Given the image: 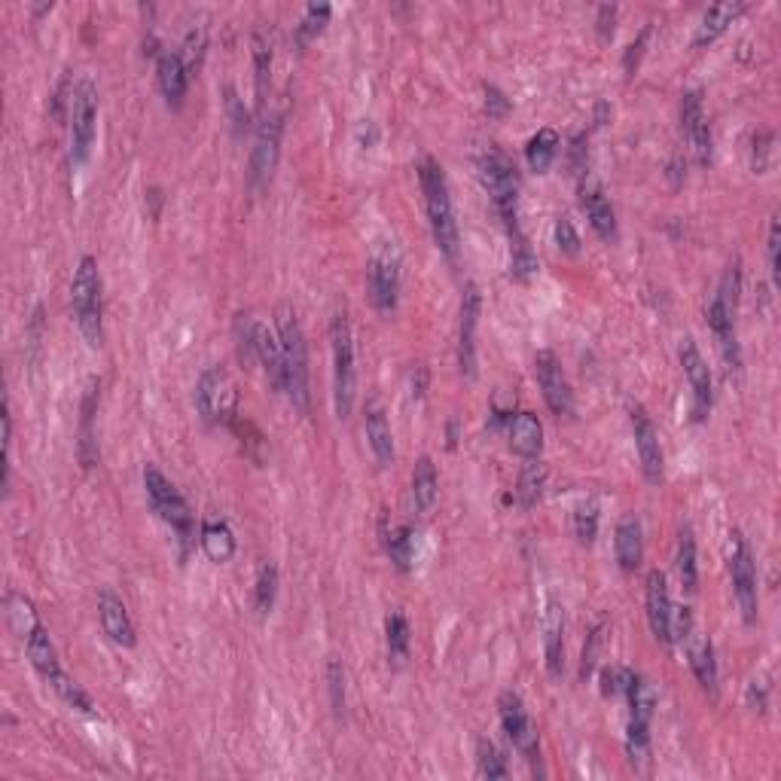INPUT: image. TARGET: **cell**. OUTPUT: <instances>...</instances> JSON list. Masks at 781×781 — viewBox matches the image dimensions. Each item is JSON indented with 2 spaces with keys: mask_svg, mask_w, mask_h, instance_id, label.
Wrapping results in <instances>:
<instances>
[{
  "mask_svg": "<svg viewBox=\"0 0 781 781\" xmlns=\"http://www.w3.org/2000/svg\"><path fill=\"white\" fill-rule=\"evenodd\" d=\"M275 333L281 342V357H284V394L299 412H309L312 391H309V345L303 324H299L296 312L281 303L275 309Z\"/></svg>",
  "mask_w": 781,
  "mask_h": 781,
  "instance_id": "1",
  "label": "cell"
},
{
  "mask_svg": "<svg viewBox=\"0 0 781 781\" xmlns=\"http://www.w3.org/2000/svg\"><path fill=\"white\" fill-rule=\"evenodd\" d=\"M422 193H425V205H428V220H431V232L437 248L446 254V260H458V223H455V208H452V196H449V180L446 171L437 159H425L422 162Z\"/></svg>",
  "mask_w": 781,
  "mask_h": 781,
  "instance_id": "2",
  "label": "cell"
},
{
  "mask_svg": "<svg viewBox=\"0 0 781 781\" xmlns=\"http://www.w3.org/2000/svg\"><path fill=\"white\" fill-rule=\"evenodd\" d=\"M71 303L74 318L83 333V339L98 348L104 342V306H101V272L95 257H83L77 263L74 281H71Z\"/></svg>",
  "mask_w": 781,
  "mask_h": 781,
  "instance_id": "3",
  "label": "cell"
},
{
  "mask_svg": "<svg viewBox=\"0 0 781 781\" xmlns=\"http://www.w3.org/2000/svg\"><path fill=\"white\" fill-rule=\"evenodd\" d=\"M479 177H483V187L489 190L507 232L516 229L519 217H516V202H519V168L513 165V159L495 147H489L483 156H479Z\"/></svg>",
  "mask_w": 781,
  "mask_h": 781,
  "instance_id": "4",
  "label": "cell"
},
{
  "mask_svg": "<svg viewBox=\"0 0 781 781\" xmlns=\"http://www.w3.org/2000/svg\"><path fill=\"white\" fill-rule=\"evenodd\" d=\"M330 345H333V403L336 415L348 418L354 409V391H357V373H354V339L348 318L342 312L330 321Z\"/></svg>",
  "mask_w": 781,
  "mask_h": 781,
  "instance_id": "5",
  "label": "cell"
},
{
  "mask_svg": "<svg viewBox=\"0 0 781 781\" xmlns=\"http://www.w3.org/2000/svg\"><path fill=\"white\" fill-rule=\"evenodd\" d=\"M144 486H147V495H150L156 513L180 534V544L187 547L190 537H193V513H190L184 495L174 489V483H171V479H168L156 464H147V467H144Z\"/></svg>",
  "mask_w": 781,
  "mask_h": 781,
  "instance_id": "6",
  "label": "cell"
},
{
  "mask_svg": "<svg viewBox=\"0 0 781 781\" xmlns=\"http://www.w3.org/2000/svg\"><path fill=\"white\" fill-rule=\"evenodd\" d=\"M727 565H730V577H733V592H736V602L742 608L745 623H757V565L751 556L748 540L739 528L730 531L727 540Z\"/></svg>",
  "mask_w": 781,
  "mask_h": 781,
  "instance_id": "7",
  "label": "cell"
},
{
  "mask_svg": "<svg viewBox=\"0 0 781 781\" xmlns=\"http://www.w3.org/2000/svg\"><path fill=\"white\" fill-rule=\"evenodd\" d=\"M95 119H98V89L86 77L71 92V165L80 168L95 144Z\"/></svg>",
  "mask_w": 781,
  "mask_h": 781,
  "instance_id": "8",
  "label": "cell"
},
{
  "mask_svg": "<svg viewBox=\"0 0 781 781\" xmlns=\"http://www.w3.org/2000/svg\"><path fill=\"white\" fill-rule=\"evenodd\" d=\"M281 132H284V116L275 113V110H266L260 116L257 144H254V153H251V168H248L251 193H260L263 187H269V180L278 168V156H281Z\"/></svg>",
  "mask_w": 781,
  "mask_h": 781,
  "instance_id": "9",
  "label": "cell"
},
{
  "mask_svg": "<svg viewBox=\"0 0 781 781\" xmlns=\"http://www.w3.org/2000/svg\"><path fill=\"white\" fill-rule=\"evenodd\" d=\"M235 403H238V394H235V385H232L229 373L220 370V367H208V370L199 376V385H196L199 415L205 418L208 425L232 422Z\"/></svg>",
  "mask_w": 781,
  "mask_h": 781,
  "instance_id": "10",
  "label": "cell"
},
{
  "mask_svg": "<svg viewBox=\"0 0 781 781\" xmlns=\"http://www.w3.org/2000/svg\"><path fill=\"white\" fill-rule=\"evenodd\" d=\"M498 711H501V724H504V733L507 739L513 742V748L534 766L537 772V763H540V745H537V727L534 720L528 717L519 693L513 690H504L501 699H498Z\"/></svg>",
  "mask_w": 781,
  "mask_h": 781,
  "instance_id": "11",
  "label": "cell"
},
{
  "mask_svg": "<svg viewBox=\"0 0 781 781\" xmlns=\"http://www.w3.org/2000/svg\"><path fill=\"white\" fill-rule=\"evenodd\" d=\"M534 373H537V385L544 391V400L553 409V415H559V418L574 415V391L568 385V376L562 370V360L556 357V351H550V348L537 351Z\"/></svg>",
  "mask_w": 781,
  "mask_h": 781,
  "instance_id": "12",
  "label": "cell"
},
{
  "mask_svg": "<svg viewBox=\"0 0 781 781\" xmlns=\"http://www.w3.org/2000/svg\"><path fill=\"white\" fill-rule=\"evenodd\" d=\"M644 602H647V623H650V632L659 644H672V595H669V580L666 574L653 568L647 574V583H644Z\"/></svg>",
  "mask_w": 781,
  "mask_h": 781,
  "instance_id": "13",
  "label": "cell"
},
{
  "mask_svg": "<svg viewBox=\"0 0 781 781\" xmlns=\"http://www.w3.org/2000/svg\"><path fill=\"white\" fill-rule=\"evenodd\" d=\"M681 129L684 138L696 156L699 165H711V126L705 116V104H702V92L690 89L681 98Z\"/></svg>",
  "mask_w": 781,
  "mask_h": 781,
  "instance_id": "14",
  "label": "cell"
},
{
  "mask_svg": "<svg viewBox=\"0 0 781 781\" xmlns=\"http://www.w3.org/2000/svg\"><path fill=\"white\" fill-rule=\"evenodd\" d=\"M681 367H684V376L693 388V418L696 422H705V415L711 409V400H714V391H711V370L705 364V357L699 351V345L687 336L681 339Z\"/></svg>",
  "mask_w": 781,
  "mask_h": 781,
  "instance_id": "15",
  "label": "cell"
},
{
  "mask_svg": "<svg viewBox=\"0 0 781 781\" xmlns=\"http://www.w3.org/2000/svg\"><path fill=\"white\" fill-rule=\"evenodd\" d=\"M479 312H483V296L479 287L470 281L464 284L461 296V333H458V367L467 379L476 376V327H479Z\"/></svg>",
  "mask_w": 781,
  "mask_h": 781,
  "instance_id": "16",
  "label": "cell"
},
{
  "mask_svg": "<svg viewBox=\"0 0 781 781\" xmlns=\"http://www.w3.org/2000/svg\"><path fill=\"white\" fill-rule=\"evenodd\" d=\"M370 278V293L373 303L379 306V312H391L397 306V293H400V260L394 254V248H382L367 269Z\"/></svg>",
  "mask_w": 781,
  "mask_h": 781,
  "instance_id": "17",
  "label": "cell"
},
{
  "mask_svg": "<svg viewBox=\"0 0 781 781\" xmlns=\"http://www.w3.org/2000/svg\"><path fill=\"white\" fill-rule=\"evenodd\" d=\"M632 431H635V449L641 458V470L647 476V483L656 486L663 479V446H659V431L653 428L650 415L635 406L632 409Z\"/></svg>",
  "mask_w": 781,
  "mask_h": 781,
  "instance_id": "18",
  "label": "cell"
},
{
  "mask_svg": "<svg viewBox=\"0 0 781 781\" xmlns=\"http://www.w3.org/2000/svg\"><path fill=\"white\" fill-rule=\"evenodd\" d=\"M98 617H101V629L104 635L119 644V647H135L138 644V635H135V623L123 605V598H119L116 592L110 589H101L98 595Z\"/></svg>",
  "mask_w": 781,
  "mask_h": 781,
  "instance_id": "19",
  "label": "cell"
},
{
  "mask_svg": "<svg viewBox=\"0 0 781 781\" xmlns=\"http://www.w3.org/2000/svg\"><path fill=\"white\" fill-rule=\"evenodd\" d=\"M708 327L720 342V351H724V360L730 370L742 367V354H739V342H736V312L720 299L717 293L711 296L708 303Z\"/></svg>",
  "mask_w": 781,
  "mask_h": 781,
  "instance_id": "20",
  "label": "cell"
},
{
  "mask_svg": "<svg viewBox=\"0 0 781 781\" xmlns=\"http://www.w3.org/2000/svg\"><path fill=\"white\" fill-rule=\"evenodd\" d=\"M156 77H159V89L168 98V104L180 107L187 95V83H190V68L184 62L180 52H162L156 62Z\"/></svg>",
  "mask_w": 781,
  "mask_h": 781,
  "instance_id": "21",
  "label": "cell"
},
{
  "mask_svg": "<svg viewBox=\"0 0 781 781\" xmlns=\"http://www.w3.org/2000/svg\"><path fill=\"white\" fill-rule=\"evenodd\" d=\"M614 553L623 571H635L641 565L644 556V531H641V519L626 513L617 522V537H614Z\"/></svg>",
  "mask_w": 781,
  "mask_h": 781,
  "instance_id": "22",
  "label": "cell"
},
{
  "mask_svg": "<svg viewBox=\"0 0 781 781\" xmlns=\"http://www.w3.org/2000/svg\"><path fill=\"white\" fill-rule=\"evenodd\" d=\"M748 10V4L745 0H727V4H714V7H708L705 10V16H702V22H699V28H696V37H693V43L696 46H708V43H714L720 34H724L742 13Z\"/></svg>",
  "mask_w": 781,
  "mask_h": 781,
  "instance_id": "23",
  "label": "cell"
},
{
  "mask_svg": "<svg viewBox=\"0 0 781 781\" xmlns=\"http://www.w3.org/2000/svg\"><path fill=\"white\" fill-rule=\"evenodd\" d=\"M510 449L528 461L544 449V425L534 412H519L516 418H510Z\"/></svg>",
  "mask_w": 781,
  "mask_h": 781,
  "instance_id": "24",
  "label": "cell"
},
{
  "mask_svg": "<svg viewBox=\"0 0 781 781\" xmlns=\"http://www.w3.org/2000/svg\"><path fill=\"white\" fill-rule=\"evenodd\" d=\"M254 357L260 360V367L266 370L269 382L275 391H284V357H281V342L278 333H272L266 324L257 321V333H254Z\"/></svg>",
  "mask_w": 781,
  "mask_h": 781,
  "instance_id": "25",
  "label": "cell"
},
{
  "mask_svg": "<svg viewBox=\"0 0 781 781\" xmlns=\"http://www.w3.org/2000/svg\"><path fill=\"white\" fill-rule=\"evenodd\" d=\"M544 650L550 675L559 678L565 669V614L556 602H550L544 614Z\"/></svg>",
  "mask_w": 781,
  "mask_h": 781,
  "instance_id": "26",
  "label": "cell"
},
{
  "mask_svg": "<svg viewBox=\"0 0 781 781\" xmlns=\"http://www.w3.org/2000/svg\"><path fill=\"white\" fill-rule=\"evenodd\" d=\"M684 644H687L690 669H693L696 681H699L708 693H714V690H717V659H714V647H711V641L702 638V635L693 629V632L684 638Z\"/></svg>",
  "mask_w": 781,
  "mask_h": 781,
  "instance_id": "27",
  "label": "cell"
},
{
  "mask_svg": "<svg viewBox=\"0 0 781 781\" xmlns=\"http://www.w3.org/2000/svg\"><path fill=\"white\" fill-rule=\"evenodd\" d=\"M583 208L595 226V232L605 238V242H614L617 238V214H614V205L611 199L605 196L602 187H583Z\"/></svg>",
  "mask_w": 781,
  "mask_h": 781,
  "instance_id": "28",
  "label": "cell"
},
{
  "mask_svg": "<svg viewBox=\"0 0 781 781\" xmlns=\"http://www.w3.org/2000/svg\"><path fill=\"white\" fill-rule=\"evenodd\" d=\"M437 495H440V476H437L434 461L425 455V458H418V464L412 470V504H415V510L431 513L434 504H437Z\"/></svg>",
  "mask_w": 781,
  "mask_h": 781,
  "instance_id": "29",
  "label": "cell"
},
{
  "mask_svg": "<svg viewBox=\"0 0 781 781\" xmlns=\"http://www.w3.org/2000/svg\"><path fill=\"white\" fill-rule=\"evenodd\" d=\"M25 653H28V659H31V666L46 678V684H52L55 678L65 675V669L58 666V653H55V647H52V641H49V632H46L43 626L25 641Z\"/></svg>",
  "mask_w": 781,
  "mask_h": 781,
  "instance_id": "30",
  "label": "cell"
},
{
  "mask_svg": "<svg viewBox=\"0 0 781 781\" xmlns=\"http://www.w3.org/2000/svg\"><path fill=\"white\" fill-rule=\"evenodd\" d=\"M367 443L379 461V467H391L394 464V434H391V425L385 412L373 403L367 409Z\"/></svg>",
  "mask_w": 781,
  "mask_h": 781,
  "instance_id": "31",
  "label": "cell"
},
{
  "mask_svg": "<svg viewBox=\"0 0 781 781\" xmlns=\"http://www.w3.org/2000/svg\"><path fill=\"white\" fill-rule=\"evenodd\" d=\"M199 540H202L205 556H208L211 562H217V565H220V562H229V559L235 556V534H232V528H229L226 522H217V519L202 522Z\"/></svg>",
  "mask_w": 781,
  "mask_h": 781,
  "instance_id": "32",
  "label": "cell"
},
{
  "mask_svg": "<svg viewBox=\"0 0 781 781\" xmlns=\"http://www.w3.org/2000/svg\"><path fill=\"white\" fill-rule=\"evenodd\" d=\"M559 147H562V138L556 129H540L537 135H531V141L525 147V159H528L531 171H537V174L550 171V165L559 156Z\"/></svg>",
  "mask_w": 781,
  "mask_h": 781,
  "instance_id": "33",
  "label": "cell"
},
{
  "mask_svg": "<svg viewBox=\"0 0 781 781\" xmlns=\"http://www.w3.org/2000/svg\"><path fill=\"white\" fill-rule=\"evenodd\" d=\"M7 617H10V626H13V632L22 638V641H28L43 623H40V617H37V611H34V602L28 595H22V592H10L7 595Z\"/></svg>",
  "mask_w": 781,
  "mask_h": 781,
  "instance_id": "34",
  "label": "cell"
},
{
  "mask_svg": "<svg viewBox=\"0 0 781 781\" xmlns=\"http://www.w3.org/2000/svg\"><path fill=\"white\" fill-rule=\"evenodd\" d=\"M95 409H98V382L89 385L86 397H83V418H80V461L83 467H92L98 461V446H95Z\"/></svg>",
  "mask_w": 781,
  "mask_h": 781,
  "instance_id": "35",
  "label": "cell"
},
{
  "mask_svg": "<svg viewBox=\"0 0 781 781\" xmlns=\"http://www.w3.org/2000/svg\"><path fill=\"white\" fill-rule=\"evenodd\" d=\"M547 464H540L537 458H531L522 473H519V483H516V501L522 507H534L540 501V495H544L547 489Z\"/></svg>",
  "mask_w": 781,
  "mask_h": 781,
  "instance_id": "36",
  "label": "cell"
},
{
  "mask_svg": "<svg viewBox=\"0 0 781 781\" xmlns=\"http://www.w3.org/2000/svg\"><path fill=\"white\" fill-rule=\"evenodd\" d=\"M254 80H257V110L260 116L266 113V95H269V80H272V43L266 34H254Z\"/></svg>",
  "mask_w": 781,
  "mask_h": 781,
  "instance_id": "37",
  "label": "cell"
},
{
  "mask_svg": "<svg viewBox=\"0 0 781 781\" xmlns=\"http://www.w3.org/2000/svg\"><path fill=\"white\" fill-rule=\"evenodd\" d=\"M678 574H681V586L687 592H696L699 565H696V537L690 528H681V537H678Z\"/></svg>",
  "mask_w": 781,
  "mask_h": 781,
  "instance_id": "38",
  "label": "cell"
},
{
  "mask_svg": "<svg viewBox=\"0 0 781 781\" xmlns=\"http://www.w3.org/2000/svg\"><path fill=\"white\" fill-rule=\"evenodd\" d=\"M510 266H513V278L519 281H528L534 272H537V257L528 245V238L522 235V229H510Z\"/></svg>",
  "mask_w": 781,
  "mask_h": 781,
  "instance_id": "39",
  "label": "cell"
},
{
  "mask_svg": "<svg viewBox=\"0 0 781 781\" xmlns=\"http://www.w3.org/2000/svg\"><path fill=\"white\" fill-rule=\"evenodd\" d=\"M626 754L629 763L635 769H641L650 757V720L641 717H629V730H626Z\"/></svg>",
  "mask_w": 781,
  "mask_h": 781,
  "instance_id": "40",
  "label": "cell"
},
{
  "mask_svg": "<svg viewBox=\"0 0 781 781\" xmlns=\"http://www.w3.org/2000/svg\"><path fill=\"white\" fill-rule=\"evenodd\" d=\"M385 635H388V656L394 666H403L409 656V620L403 614H391L385 623Z\"/></svg>",
  "mask_w": 781,
  "mask_h": 781,
  "instance_id": "41",
  "label": "cell"
},
{
  "mask_svg": "<svg viewBox=\"0 0 781 781\" xmlns=\"http://www.w3.org/2000/svg\"><path fill=\"white\" fill-rule=\"evenodd\" d=\"M330 13H333L330 4H309L306 13H303V19H299V25H296V43L306 46L312 37H318V34L324 31V25H327Z\"/></svg>",
  "mask_w": 781,
  "mask_h": 781,
  "instance_id": "42",
  "label": "cell"
},
{
  "mask_svg": "<svg viewBox=\"0 0 781 781\" xmlns=\"http://www.w3.org/2000/svg\"><path fill=\"white\" fill-rule=\"evenodd\" d=\"M476 760H479V775H486V778H507L510 775V769H507V763H504V757H501V751L495 748L492 739L476 742Z\"/></svg>",
  "mask_w": 781,
  "mask_h": 781,
  "instance_id": "43",
  "label": "cell"
},
{
  "mask_svg": "<svg viewBox=\"0 0 781 781\" xmlns=\"http://www.w3.org/2000/svg\"><path fill=\"white\" fill-rule=\"evenodd\" d=\"M275 595H278V571H275V565H263L257 574V589H254L257 614L266 617L275 608Z\"/></svg>",
  "mask_w": 781,
  "mask_h": 781,
  "instance_id": "44",
  "label": "cell"
},
{
  "mask_svg": "<svg viewBox=\"0 0 781 781\" xmlns=\"http://www.w3.org/2000/svg\"><path fill=\"white\" fill-rule=\"evenodd\" d=\"M388 553H391V562L400 568V571H409L412 565V528L409 525H397L391 534H388Z\"/></svg>",
  "mask_w": 781,
  "mask_h": 781,
  "instance_id": "45",
  "label": "cell"
},
{
  "mask_svg": "<svg viewBox=\"0 0 781 781\" xmlns=\"http://www.w3.org/2000/svg\"><path fill=\"white\" fill-rule=\"evenodd\" d=\"M327 690H330L333 711L342 717L345 714V669H342L339 659H330L327 663Z\"/></svg>",
  "mask_w": 781,
  "mask_h": 781,
  "instance_id": "46",
  "label": "cell"
},
{
  "mask_svg": "<svg viewBox=\"0 0 781 781\" xmlns=\"http://www.w3.org/2000/svg\"><path fill=\"white\" fill-rule=\"evenodd\" d=\"M574 531H577L580 544H592L595 534H598V510H595V504L577 507V513H574Z\"/></svg>",
  "mask_w": 781,
  "mask_h": 781,
  "instance_id": "47",
  "label": "cell"
},
{
  "mask_svg": "<svg viewBox=\"0 0 781 781\" xmlns=\"http://www.w3.org/2000/svg\"><path fill=\"white\" fill-rule=\"evenodd\" d=\"M254 333H257V321L251 315H238L235 318V339H238V354L245 360H257L254 357Z\"/></svg>",
  "mask_w": 781,
  "mask_h": 781,
  "instance_id": "48",
  "label": "cell"
},
{
  "mask_svg": "<svg viewBox=\"0 0 781 781\" xmlns=\"http://www.w3.org/2000/svg\"><path fill=\"white\" fill-rule=\"evenodd\" d=\"M769 156H772V132L763 129L754 135V147H751V165L757 174H763L769 168Z\"/></svg>",
  "mask_w": 781,
  "mask_h": 781,
  "instance_id": "49",
  "label": "cell"
},
{
  "mask_svg": "<svg viewBox=\"0 0 781 781\" xmlns=\"http://www.w3.org/2000/svg\"><path fill=\"white\" fill-rule=\"evenodd\" d=\"M556 242H559V248L565 254H571V257L580 254V235H577V229H574V223L568 217L556 220Z\"/></svg>",
  "mask_w": 781,
  "mask_h": 781,
  "instance_id": "50",
  "label": "cell"
},
{
  "mask_svg": "<svg viewBox=\"0 0 781 781\" xmlns=\"http://www.w3.org/2000/svg\"><path fill=\"white\" fill-rule=\"evenodd\" d=\"M598 647H602V623H598V626L589 632V638H586V644H583L580 678H589V675H592V669H595V656H598Z\"/></svg>",
  "mask_w": 781,
  "mask_h": 781,
  "instance_id": "51",
  "label": "cell"
},
{
  "mask_svg": "<svg viewBox=\"0 0 781 781\" xmlns=\"http://www.w3.org/2000/svg\"><path fill=\"white\" fill-rule=\"evenodd\" d=\"M184 46H187V52H184L187 55V68L196 71L202 65V55H205V28H190Z\"/></svg>",
  "mask_w": 781,
  "mask_h": 781,
  "instance_id": "52",
  "label": "cell"
},
{
  "mask_svg": "<svg viewBox=\"0 0 781 781\" xmlns=\"http://www.w3.org/2000/svg\"><path fill=\"white\" fill-rule=\"evenodd\" d=\"M766 248H769V272H772V281L778 284V248H781V220H778V214H772V220H769V238H766Z\"/></svg>",
  "mask_w": 781,
  "mask_h": 781,
  "instance_id": "53",
  "label": "cell"
},
{
  "mask_svg": "<svg viewBox=\"0 0 781 781\" xmlns=\"http://www.w3.org/2000/svg\"><path fill=\"white\" fill-rule=\"evenodd\" d=\"M486 113L492 119H504L510 113V98L498 86H489V83H486Z\"/></svg>",
  "mask_w": 781,
  "mask_h": 781,
  "instance_id": "54",
  "label": "cell"
},
{
  "mask_svg": "<svg viewBox=\"0 0 781 781\" xmlns=\"http://www.w3.org/2000/svg\"><path fill=\"white\" fill-rule=\"evenodd\" d=\"M647 37H650V28H644V31L638 34V40H632V43H629V49H626L623 65H626V71H629V74H632V71L638 68V62H641V52H644V46H647Z\"/></svg>",
  "mask_w": 781,
  "mask_h": 781,
  "instance_id": "55",
  "label": "cell"
},
{
  "mask_svg": "<svg viewBox=\"0 0 781 781\" xmlns=\"http://www.w3.org/2000/svg\"><path fill=\"white\" fill-rule=\"evenodd\" d=\"M229 116H232V129H235V135H242V132L251 126V113L242 107V101H238L235 95L229 98Z\"/></svg>",
  "mask_w": 781,
  "mask_h": 781,
  "instance_id": "56",
  "label": "cell"
},
{
  "mask_svg": "<svg viewBox=\"0 0 781 781\" xmlns=\"http://www.w3.org/2000/svg\"><path fill=\"white\" fill-rule=\"evenodd\" d=\"M623 681H626V669H605L602 672V693L605 696L623 693Z\"/></svg>",
  "mask_w": 781,
  "mask_h": 781,
  "instance_id": "57",
  "label": "cell"
},
{
  "mask_svg": "<svg viewBox=\"0 0 781 781\" xmlns=\"http://www.w3.org/2000/svg\"><path fill=\"white\" fill-rule=\"evenodd\" d=\"M766 699H769V681H751L748 684V705L754 711H766Z\"/></svg>",
  "mask_w": 781,
  "mask_h": 781,
  "instance_id": "58",
  "label": "cell"
},
{
  "mask_svg": "<svg viewBox=\"0 0 781 781\" xmlns=\"http://www.w3.org/2000/svg\"><path fill=\"white\" fill-rule=\"evenodd\" d=\"M614 19H617V7H611V4L598 7V31L611 34V31H614Z\"/></svg>",
  "mask_w": 781,
  "mask_h": 781,
  "instance_id": "59",
  "label": "cell"
}]
</instances>
